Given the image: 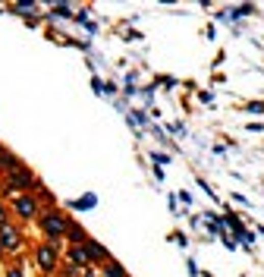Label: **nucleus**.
<instances>
[{"label": "nucleus", "mask_w": 264, "mask_h": 277, "mask_svg": "<svg viewBox=\"0 0 264 277\" xmlns=\"http://www.w3.org/2000/svg\"><path fill=\"white\" fill-rule=\"evenodd\" d=\"M25 186H35V177L22 167V164H19L16 170H10V183H7V192H19V189H25Z\"/></svg>", "instance_id": "2"}, {"label": "nucleus", "mask_w": 264, "mask_h": 277, "mask_svg": "<svg viewBox=\"0 0 264 277\" xmlns=\"http://www.w3.org/2000/svg\"><path fill=\"white\" fill-rule=\"evenodd\" d=\"M50 16H57V19H66V16H72V13H69V7H54Z\"/></svg>", "instance_id": "10"}, {"label": "nucleus", "mask_w": 264, "mask_h": 277, "mask_svg": "<svg viewBox=\"0 0 264 277\" xmlns=\"http://www.w3.org/2000/svg\"><path fill=\"white\" fill-rule=\"evenodd\" d=\"M0 246H4V252H7V249H19V230L0 224Z\"/></svg>", "instance_id": "5"}, {"label": "nucleus", "mask_w": 264, "mask_h": 277, "mask_svg": "<svg viewBox=\"0 0 264 277\" xmlns=\"http://www.w3.org/2000/svg\"><path fill=\"white\" fill-rule=\"evenodd\" d=\"M82 277H98V274H94L91 268H85V271H82Z\"/></svg>", "instance_id": "15"}, {"label": "nucleus", "mask_w": 264, "mask_h": 277, "mask_svg": "<svg viewBox=\"0 0 264 277\" xmlns=\"http://www.w3.org/2000/svg\"><path fill=\"white\" fill-rule=\"evenodd\" d=\"M94 205V195H85L82 202H72V208H91Z\"/></svg>", "instance_id": "11"}, {"label": "nucleus", "mask_w": 264, "mask_h": 277, "mask_svg": "<svg viewBox=\"0 0 264 277\" xmlns=\"http://www.w3.org/2000/svg\"><path fill=\"white\" fill-rule=\"evenodd\" d=\"M85 249H88V255H91V262H101V258H104V262H110V258H107V249H104L101 243H94V239H88Z\"/></svg>", "instance_id": "8"}, {"label": "nucleus", "mask_w": 264, "mask_h": 277, "mask_svg": "<svg viewBox=\"0 0 264 277\" xmlns=\"http://www.w3.org/2000/svg\"><path fill=\"white\" fill-rule=\"evenodd\" d=\"M104 277H126V271H123V265H117V262H107V265H104Z\"/></svg>", "instance_id": "9"}, {"label": "nucleus", "mask_w": 264, "mask_h": 277, "mask_svg": "<svg viewBox=\"0 0 264 277\" xmlns=\"http://www.w3.org/2000/svg\"><path fill=\"white\" fill-rule=\"evenodd\" d=\"M16 214H19V217H25V220L35 217V214H38L35 198H32V195H16Z\"/></svg>", "instance_id": "3"}, {"label": "nucleus", "mask_w": 264, "mask_h": 277, "mask_svg": "<svg viewBox=\"0 0 264 277\" xmlns=\"http://www.w3.org/2000/svg\"><path fill=\"white\" fill-rule=\"evenodd\" d=\"M41 227H44V233H47V236L54 239V243H57L60 236H66L69 220H66L60 211H44V214H41Z\"/></svg>", "instance_id": "1"}, {"label": "nucleus", "mask_w": 264, "mask_h": 277, "mask_svg": "<svg viewBox=\"0 0 264 277\" xmlns=\"http://www.w3.org/2000/svg\"><path fill=\"white\" fill-rule=\"evenodd\" d=\"M66 258H69L72 265H79V268H88V265H91V255H88V249H85V246H69Z\"/></svg>", "instance_id": "4"}, {"label": "nucleus", "mask_w": 264, "mask_h": 277, "mask_svg": "<svg viewBox=\"0 0 264 277\" xmlns=\"http://www.w3.org/2000/svg\"><path fill=\"white\" fill-rule=\"evenodd\" d=\"M151 161H157V164H170V158H167V155H161V152H151Z\"/></svg>", "instance_id": "12"}, {"label": "nucleus", "mask_w": 264, "mask_h": 277, "mask_svg": "<svg viewBox=\"0 0 264 277\" xmlns=\"http://www.w3.org/2000/svg\"><path fill=\"white\" fill-rule=\"evenodd\" d=\"M264 110V101H255V104H249V114H261Z\"/></svg>", "instance_id": "13"}, {"label": "nucleus", "mask_w": 264, "mask_h": 277, "mask_svg": "<svg viewBox=\"0 0 264 277\" xmlns=\"http://www.w3.org/2000/svg\"><path fill=\"white\" fill-rule=\"evenodd\" d=\"M7 277H22V271H19V268H13V271H10Z\"/></svg>", "instance_id": "14"}, {"label": "nucleus", "mask_w": 264, "mask_h": 277, "mask_svg": "<svg viewBox=\"0 0 264 277\" xmlns=\"http://www.w3.org/2000/svg\"><path fill=\"white\" fill-rule=\"evenodd\" d=\"M0 252H4V246H0Z\"/></svg>", "instance_id": "17"}, {"label": "nucleus", "mask_w": 264, "mask_h": 277, "mask_svg": "<svg viewBox=\"0 0 264 277\" xmlns=\"http://www.w3.org/2000/svg\"><path fill=\"white\" fill-rule=\"evenodd\" d=\"M0 224H7V214H4V205H0Z\"/></svg>", "instance_id": "16"}, {"label": "nucleus", "mask_w": 264, "mask_h": 277, "mask_svg": "<svg viewBox=\"0 0 264 277\" xmlns=\"http://www.w3.org/2000/svg\"><path fill=\"white\" fill-rule=\"evenodd\" d=\"M66 236H69L72 246H85V243H88V236H85V230H82L79 224H69V227H66Z\"/></svg>", "instance_id": "7"}, {"label": "nucleus", "mask_w": 264, "mask_h": 277, "mask_svg": "<svg viewBox=\"0 0 264 277\" xmlns=\"http://www.w3.org/2000/svg\"><path fill=\"white\" fill-rule=\"evenodd\" d=\"M38 265H41V271H54V268H57V252H54V246H41V249H38Z\"/></svg>", "instance_id": "6"}]
</instances>
